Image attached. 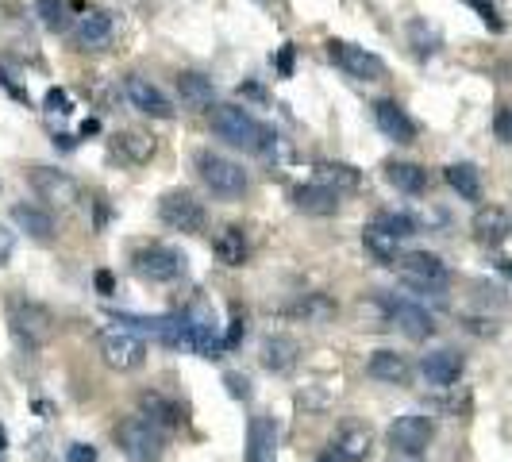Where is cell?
<instances>
[{
  "label": "cell",
  "instance_id": "obj_1",
  "mask_svg": "<svg viewBox=\"0 0 512 462\" xmlns=\"http://www.w3.org/2000/svg\"><path fill=\"white\" fill-rule=\"evenodd\" d=\"M208 124H212V131H216L224 143L243 147V151H251V154H266L278 143L274 128L262 124L258 116H251V112L239 108V104H216L212 116H208Z\"/></svg>",
  "mask_w": 512,
  "mask_h": 462
},
{
  "label": "cell",
  "instance_id": "obj_2",
  "mask_svg": "<svg viewBox=\"0 0 512 462\" xmlns=\"http://www.w3.org/2000/svg\"><path fill=\"white\" fill-rule=\"evenodd\" d=\"M181 332H185V351L201 355V359H220L224 351V339H220V328H216V312L208 301H189V308L181 312Z\"/></svg>",
  "mask_w": 512,
  "mask_h": 462
},
{
  "label": "cell",
  "instance_id": "obj_3",
  "mask_svg": "<svg viewBox=\"0 0 512 462\" xmlns=\"http://www.w3.org/2000/svg\"><path fill=\"white\" fill-rule=\"evenodd\" d=\"M116 447L124 451L128 462H162V451H166V439L154 428L151 420L143 416H128L116 424Z\"/></svg>",
  "mask_w": 512,
  "mask_h": 462
},
{
  "label": "cell",
  "instance_id": "obj_4",
  "mask_svg": "<svg viewBox=\"0 0 512 462\" xmlns=\"http://www.w3.org/2000/svg\"><path fill=\"white\" fill-rule=\"evenodd\" d=\"M8 324H12V335L24 343V347H43L54 335V316L43 305L35 301H24V297H12L8 301Z\"/></svg>",
  "mask_w": 512,
  "mask_h": 462
},
{
  "label": "cell",
  "instance_id": "obj_5",
  "mask_svg": "<svg viewBox=\"0 0 512 462\" xmlns=\"http://www.w3.org/2000/svg\"><path fill=\"white\" fill-rule=\"evenodd\" d=\"M197 174L216 197H243L247 193V170L239 162L224 158V154L201 151L197 154Z\"/></svg>",
  "mask_w": 512,
  "mask_h": 462
},
{
  "label": "cell",
  "instance_id": "obj_6",
  "mask_svg": "<svg viewBox=\"0 0 512 462\" xmlns=\"http://www.w3.org/2000/svg\"><path fill=\"white\" fill-rule=\"evenodd\" d=\"M101 359L104 366L128 374V370H139L147 362V343L128 328H108V332H101Z\"/></svg>",
  "mask_w": 512,
  "mask_h": 462
},
{
  "label": "cell",
  "instance_id": "obj_7",
  "mask_svg": "<svg viewBox=\"0 0 512 462\" xmlns=\"http://www.w3.org/2000/svg\"><path fill=\"white\" fill-rule=\"evenodd\" d=\"M158 216H162V224H166V228L185 231V235L205 231V208H201V201H197L193 193H185V189L166 193V197L158 201Z\"/></svg>",
  "mask_w": 512,
  "mask_h": 462
},
{
  "label": "cell",
  "instance_id": "obj_8",
  "mask_svg": "<svg viewBox=\"0 0 512 462\" xmlns=\"http://www.w3.org/2000/svg\"><path fill=\"white\" fill-rule=\"evenodd\" d=\"M131 262H135V274L143 282H178L181 274H185V258L174 247H162V243L135 251Z\"/></svg>",
  "mask_w": 512,
  "mask_h": 462
},
{
  "label": "cell",
  "instance_id": "obj_9",
  "mask_svg": "<svg viewBox=\"0 0 512 462\" xmlns=\"http://www.w3.org/2000/svg\"><path fill=\"white\" fill-rule=\"evenodd\" d=\"M328 54H332L335 66H339L343 74H351L355 81H382L385 77V62L374 51H366V47L332 39V43H328Z\"/></svg>",
  "mask_w": 512,
  "mask_h": 462
},
{
  "label": "cell",
  "instance_id": "obj_10",
  "mask_svg": "<svg viewBox=\"0 0 512 462\" xmlns=\"http://www.w3.org/2000/svg\"><path fill=\"white\" fill-rule=\"evenodd\" d=\"M27 181H31V189L47 201V205H58V208H70L81 201V185H77L66 170H54V166H35L31 174H27Z\"/></svg>",
  "mask_w": 512,
  "mask_h": 462
},
{
  "label": "cell",
  "instance_id": "obj_11",
  "mask_svg": "<svg viewBox=\"0 0 512 462\" xmlns=\"http://www.w3.org/2000/svg\"><path fill=\"white\" fill-rule=\"evenodd\" d=\"M436 436V424H432V416H424V412H405V416H397L393 424H389V443H393V451H409V455H420L428 443Z\"/></svg>",
  "mask_w": 512,
  "mask_h": 462
},
{
  "label": "cell",
  "instance_id": "obj_12",
  "mask_svg": "<svg viewBox=\"0 0 512 462\" xmlns=\"http://www.w3.org/2000/svg\"><path fill=\"white\" fill-rule=\"evenodd\" d=\"M124 93H128V101L135 104L139 112H147L154 120H174V104H170V97L154 85L151 77H143V74L124 77Z\"/></svg>",
  "mask_w": 512,
  "mask_h": 462
},
{
  "label": "cell",
  "instance_id": "obj_13",
  "mask_svg": "<svg viewBox=\"0 0 512 462\" xmlns=\"http://www.w3.org/2000/svg\"><path fill=\"white\" fill-rule=\"evenodd\" d=\"M389 324L397 328L401 335H409V339H428V335L436 332V316L428 312L424 305H416L409 297H401V301H389Z\"/></svg>",
  "mask_w": 512,
  "mask_h": 462
},
{
  "label": "cell",
  "instance_id": "obj_14",
  "mask_svg": "<svg viewBox=\"0 0 512 462\" xmlns=\"http://www.w3.org/2000/svg\"><path fill=\"white\" fill-rule=\"evenodd\" d=\"M397 266H401V274H405V282H420V285H447V262L439 255H428V251H409V255L397 258Z\"/></svg>",
  "mask_w": 512,
  "mask_h": 462
},
{
  "label": "cell",
  "instance_id": "obj_15",
  "mask_svg": "<svg viewBox=\"0 0 512 462\" xmlns=\"http://www.w3.org/2000/svg\"><path fill=\"white\" fill-rule=\"evenodd\" d=\"M462 355L459 351H451V347H439L432 355H424L420 359V374H424V382L436 385V389H451V385L462 378Z\"/></svg>",
  "mask_w": 512,
  "mask_h": 462
},
{
  "label": "cell",
  "instance_id": "obj_16",
  "mask_svg": "<svg viewBox=\"0 0 512 462\" xmlns=\"http://www.w3.org/2000/svg\"><path fill=\"white\" fill-rule=\"evenodd\" d=\"M512 235V212L501 205H482L474 212V239L486 247H501Z\"/></svg>",
  "mask_w": 512,
  "mask_h": 462
},
{
  "label": "cell",
  "instance_id": "obj_17",
  "mask_svg": "<svg viewBox=\"0 0 512 462\" xmlns=\"http://www.w3.org/2000/svg\"><path fill=\"white\" fill-rule=\"evenodd\" d=\"M247 462H278V424L270 416H251V424H247Z\"/></svg>",
  "mask_w": 512,
  "mask_h": 462
},
{
  "label": "cell",
  "instance_id": "obj_18",
  "mask_svg": "<svg viewBox=\"0 0 512 462\" xmlns=\"http://www.w3.org/2000/svg\"><path fill=\"white\" fill-rule=\"evenodd\" d=\"M374 124L393 143H412L416 139V124H412L409 112L397 101H374Z\"/></svg>",
  "mask_w": 512,
  "mask_h": 462
},
{
  "label": "cell",
  "instance_id": "obj_19",
  "mask_svg": "<svg viewBox=\"0 0 512 462\" xmlns=\"http://www.w3.org/2000/svg\"><path fill=\"white\" fill-rule=\"evenodd\" d=\"M370 447H374V432L366 428V424H347V428H339V436H335L332 451L339 462H366L370 459Z\"/></svg>",
  "mask_w": 512,
  "mask_h": 462
},
{
  "label": "cell",
  "instance_id": "obj_20",
  "mask_svg": "<svg viewBox=\"0 0 512 462\" xmlns=\"http://www.w3.org/2000/svg\"><path fill=\"white\" fill-rule=\"evenodd\" d=\"M262 366L270 370V374H289L297 359H301V347H297V339H289V335H266L262 339Z\"/></svg>",
  "mask_w": 512,
  "mask_h": 462
},
{
  "label": "cell",
  "instance_id": "obj_21",
  "mask_svg": "<svg viewBox=\"0 0 512 462\" xmlns=\"http://www.w3.org/2000/svg\"><path fill=\"white\" fill-rule=\"evenodd\" d=\"M366 374H370L374 382H385V385H409L412 366H409V359L397 355V351H374L370 362H366Z\"/></svg>",
  "mask_w": 512,
  "mask_h": 462
},
{
  "label": "cell",
  "instance_id": "obj_22",
  "mask_svg": "<svg viewBox=\"0 0 512 462\" xmlns=\"http://www.w3.org/2000/svg\"><path fill=\"white\" fill-rule=\"evenodd\" d=\"M139 416L151 420L158 432H162V428H178L181 424V409L166 393H158V389H143V393H139Z\"/></svg>",
  "mask_w": 512,
  "mask_h": 462
},
{
  "label": "cell",
  "instance_id": "obj_23",
  "mask_svg": "<svg viewBox=\"0 0 512 462\" xmlns=\"http://www.w3.org/2000/svg\"><path fill=\"white\" fill-rule=\"evenodd\" d=\"M293 205L301 208L305 216H335L339 212V193L312 181V185H297L293 189Z\"/></svg>",
  "mask_w": 512,
  "mask_h": 462
},
{
  "label": "cell",
  "instance_id": "obj_24",
  "mask_svg": "<svg viewBox=\"0 0 512 462\" xmlns=\"http://www.w3.org/2000/svg\"><path fill=\"white\" fill-rule=\"evenodd\" d=\"M74 39L85 47V51L104 47V43L112 39V16H108V12H101V8L81 12V16H77V27H74Z\"/></svg>",
  "mask_w": 512,
  "mask_h": 462
},
{
  "label": "cell",
  "instance_id": "obj_25",
  "mask_svg": "<svg viewBox=\"0 0 512 462\" xmlns=\"http://www.w3.org/2000/svg\"><path fill=\"white\" fill-rule=\"evenodd\" d=\"M112 151L120 162H128V166H143V162H151L154 158V139L147 131H120L116 139H112Z\"/></svg>",
  "mask_w": 512,
  "mask_h": 462
},
{
  "label": "cell",
  "instance_id": "obj_26",
  "mask_svg": "<svg viewBox=\"0 0 512 462\" xmlns=\"http://www.w3.org/2000/svg\"><path fill=\"white\" fill-rule=\"evenodd\" d=\"M385 181L397 189V193H424L428 189V174H424V166H416V162H385Z\"/></svg>",
  "mask_w": 512,
  "mask_h": 462
},
{
  "label": "cell",
  "instance_id": "obj_27",
  "mask_svg": "<svg viewBox=\"0 0 512 462\" xmlns=\"http://www.w3.org/2000/svg\"><path fill=\"white\" fill-rule=\"evenodd\" d=\"M12 224L27 231L31 239H51L54 235V216L39 205H12Z\"/></svg>",
  "mask_w": 512,
  "mask_h": 462
},
{
  "label": "cell",
  "instance_id": "obj_28",
  "mask_svg": "<svg viewBox=\"0 0 512 462\" xmlns=\"http://www.w3.org/2000/svg\"><path fill=\"white\" fill-rule=\"evenodd\" d=\"M178 93L189 108H216V89H212V77L205 74H193V70L178 74Z\"/></svg>",
  "mask_w": 512,
  "mask_h": 462
},
{
  "label": "cell",
  "instance_id": "obj_29",
  "mask_svg": "<svg viewBox=\"0 0 512 462\" xmlns=\"http://www.w3.org/2000/svg\"><path fill=\"white\" fill-rule=\"evenodd\" d=\"M212 251H216V258L224 262V266H243L247 262V255H251V247H247V235H243V228H224L216 239H212Z\"/></svg>",
  "mask_w": 512,
  "mask_h": 462
},
{
  "label": "cell",
  "instance_id": "obj_30",
  "mask_svg": "<svg viewBox=\"0 0 512 462\" xmlns=\"http://www.w3.org/2000/svg\"><path fill=\"white\" fill-rule=\"evenodd\" d=\"M362 174L347 162H320L316 166V185H328L332 193H347V189H359Z\"/></svg>",
  "mask_w": 512,
  "mask_h": 462
},
{
  "label": "cell",
  "instance_id": "obj_31",
  "mask_svg": "<svg viewBox=\"0 0 512 462\" xmlns=\"http://www.w3.org/2000/svg\"><path fill=\"white\" fill-rule=\"evenodd\" d=\"M443 178H447V185L459 193L462 201H482V174H478L470 162H455V166H447V170H443Z\"/></svg>",
  "mask_w": 512,
  "mask_h": 462
},
{
  "label": "cell",
  "instance_id": "obj_32",
  "mask_svg": "<svg viewBox=\"0 0 512 462\" xmlns=\"http://www.w3.org/2000/svg\"><path fill=\"white\" fill-rule=\"evenodd\" d=\"M374 228H382L385 235H393V239L401 243V239L416 235V231H420V224H416V216L401 212V208H382V212L374 216Z\"/></svg>",
  "mask_w": 512,
  "mask_h": 462
},
{
  "label": "cell",
  "instance_id": "obj_33",
  "mask_svg": "<svg viewBox=\"0 0 512 462\" xmlns=\"http://www.w3.org/2000/svg\"><path fill=\"white\" fill-rule=\"evenodd\" d=\"M293 316L305 324H328L335 316V301L328 293H308L301 305H293Z\"/></svg>",
  "mask_w": 512,
  "mask_h": 462
},
{
  "label": "cell",
  "instance_id": "obj_34",
  "mask_svg": "<svg viewBox=\"0 0 512 462\" xmlns=\"http://www.w3.org/2000/svg\"><path fill=\"white\" fill-rule=\"evenodd\" d=\"M362 243H366V251L378 258L382 266H397L401 251H397V239H393V235H385L382 228H374V224H370V228L362 231Z\"/></svg>",
  "mask_w": 512,
  "mask_h": 462
},
{
  "label": "cell",
  "instance_id": "obj_35",
  "mask_svg": "<svg viewBox=\"0 0 512 462\" xmlns=\"http://www.w3.org/2000/svg\"><path fill=\"white\" fill-rule=\"evenodd\" d=\"M409 35H412V47H416V54H420V58L436 54L439 35H436V31H432L428 24H424V20H412V24H409Z\"/></svg>",
  "mask_w": 512,
  "mask_h": 462
},
{
  "label": "cell",
  "instance_id": "obj_36",
  "mask_svg": "<svg viewBox=\"0 0 512 462\" xmlns=\"http://www.w3.org/2000/svg\"><path fill=\"white\" fill-rule=\"evenodd\" d=\"M35 8H39L43 27H51V31H62V27H66V8H62V0H35Z\"/></svg>",
  "mask_w": 512,
  "mask_h": 462
},
{
  "label": "cell",
  "instance_id": "obj_37",
  "mask_svg": "<svg viewBox=\"0 0 512 462\" xmlns=\"http://www.w3.org/2000/svg\"><path fill=\"white\" fill-rule=\"evenodd\" d=\"M224 385H228V393L235 401H251V382L243 374H224Z\"/></svg>",
  "mask_w": 512,
  "mask_h": 462
},
{
  "label": "cell",
  "instance_id": "obj_38",
  "mask_svg": "<svg viewBox=\"0 0 512 462\" xmlns=\"http://www.w3.org/2000/svg\"><path fill=\"white\" fill-rule=\"evenodd\" d=\"M493 131H497V139H501V143H509V147H512V104H505V108L497 112Z\"/></svg>",
  "mask_w": 512,
  "mask_h": 462
},
{
  "label": "cell",
  "instance_id": "obj_39",
  "mask_svg": "<svg viewBox=\"0 0 512 462\" xmlns=\"http://www.w3.org/2000/svg\"><path fill=\"white\" fill-rule=\"evenodd\" d=\"M66 462H97V447H89V443H70V447H66Z\"/></svg>",
  "mask_w": 512,
  "mask_h": 462
},
{
  "label": "cell",
  "instance_id": "obj_40",
  "mask_svg": "<svg viewBox=\"0 0 512 462\" xmlns=\"http://www.w3.org/2000/svg\"><path fill=\"white\" fill-rule=\"evenodd\" d=\"M243 335H247V324H243V316H235V320H231V328H228V335H224V351H235Z\"/></svg>",
  "mask_w": 512,
  "mask_h": 462
},
{
  "label": "cell",
  "instance_id": "obj_41",
  "mask_svg": "<svg viewBox=\"0 0 512 462\" xmlns=\"http://www.w3.org/2000/svg\"><path fill=\"white\" fill-rule=\"evenodd\" d=\"M47 108H51V112H62V116L74 112V108H70V97H66L62 89H51V93H47Z\"/></svg>",
  "mask_w": 512,
  "mask_h": 462
},
{
  "label": "cell",
  "instance_id": "obj_42",
  "mask_svg": "<svg viewBox=\"0 0 512 462\" xmlns=\"http://www.w3.org/2000/svg\"><path fill=\"white\" fill-rule=\"evenodd\" d=\"M12 251H16V235H12L8 228H0V266L12 258Z\"/></svg>",
  "mask_w": 512,
  "mask_h": 462
},
{
  "label": "cell",
  "instance_id": "obj_43",
  "mask_svg": "<svg viewBox=\"0 0 512 462\" xmlns=\"http://www.w3.org/2000/svg\"><path fill=\"white\" fill-rule=\"evenodd\" d=\"M278 74H282V77L293 74V47H289V43H285L282 54H278Z\"/></svg>",
  "mask_w": 512,
  "mask_h": 462
},
{
  "label": "cell",
  "instance_id": "obj_44",
  "mask_svg": "<svg viewBox=\"0 0 512 462\" xmlns=\"http://www.w3.org/2000/svg\"><path fill=\"white\" fill-rule=\"evenodd\" d=\"M97 289H101L104 297L112 293V274H108V270H101V274H97Z\"/></svg>",
  "mask_w": 512,
  "mask_h": 462
},
{
  "label": "cell",
  "instance_id": "obj_45",
  "mask_svg": "<svg viewBox=\"0 0 512 462\" xmlns=\"http://www.w3.org/2000/svg\"><path fill=\"white\" fill-rule=\"evenodd\" d=\"M389 462H424V459H420V455H409V451H393Z\"/></svg>",
  "mask_w": 512,
  "mask_h": 462
},
{
  "label": "cell",
  "instance_id": "obj_46",
  "mask_svg": "<svg viewBox=\"0 0 512 462\" xmlns=\"http://www.w3.org/2000/svg\"><path fill=\"white\" fill-rule=\"evenodd\" d=\"M316 462H339V459H335V451H328V455H320Z\"/></svg>",
  "mask_w": 512,
  "mask_h": 462
},
{
  "label": "cell",
  "instance_id": "obj_47",
  "mask_svg": "<svg viewBox=\"0 0 512 462\" xmlns=\"http://www.w3.org/2000/svg\"><path fill=\"white\" fill-rule=\"evenodd\" d=\"M4 447H8V432H4V428H0V451H4Z\"/></svg>",
  "mask_w": 512,
  "mask_h": 462
}]
</instances>
